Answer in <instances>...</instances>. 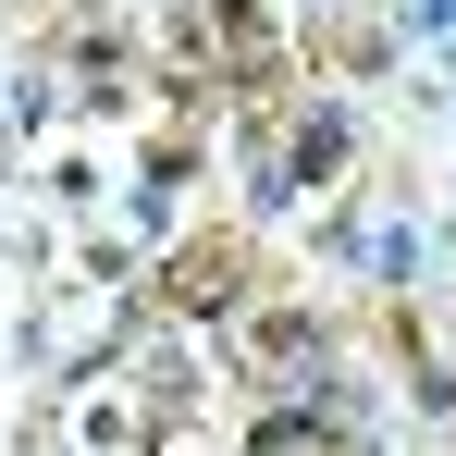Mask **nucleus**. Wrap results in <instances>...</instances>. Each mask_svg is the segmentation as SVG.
I'll return each mask as SVG.
<instances>
[{"instance_id":"obj_1","label":"nucleus","mask_w":456,"mask_h":456,"mask_svg":"<svg viewBox=\"0 0 456 456\" xmlns=\"http://www.w3.org/2000/svg\"><path fill=\"white\" fill-rule=\"evenodd\" d=\"M223 259H234V247H185V272H173V297H223V284H234Z\"/></svg>"}]
</instances>
